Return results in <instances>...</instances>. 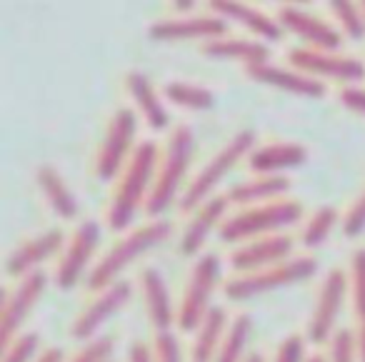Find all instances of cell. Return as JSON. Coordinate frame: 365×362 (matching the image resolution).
<instances>
[{"mask_svg":"<svg viewBox=\"0 0 365 362\" xmlns=\"http://www.w3.org/2000/svg\"><path fill=\"white\" fill-rule=\"evenodd\" d=\"M160 165V148L153 140H143L135 148L130 162L118 177V185L113 190L110 205H108L106 222L113 232L128 230L140 212V207L148 205L155 182V172Z\"/></svg>","mask_w":365,"mask_h":362,"instance_id":"cell-1","label":"cell"},{"mask_svg":"<svg viewBox=\"0 0 365 362\" xmlns=\"http://www.w3.org/2000/svg\"><path fill=\"white\" fill-rule=\"evenodd\" d=\"M170 235H173V225L165 220H150L148 225H140V227H135V230H130L93 265L91 275H88V280H86L88 290H93L98 295V292L115 285V282L120 280V272H125L138 257H143L145 252L163 245Z\"/></svg>","mask_w":365,"mask_h":362,"instance_id":"cell-2","label":"cell"},{"mask_svg":"<svg viewBox=\"0 0 365 362\" xmlns=\"http://www.w3.org/2000/svg\"><path fill=\"white\" fill-rule=\"evenodd\" d=\"M195 152V135L188 125H178L170 133L165 143V150L160 155V165L155 172V182H153L150 200L145 205V212L150 217H158L168 210L170 205H175V200H180L182 195V182L190 170V160Z\"/></svg>","mask_w":365,"mask_h":362,"instance_id":"cell-3","label":"cell"},{"mask_svg":"<svg viewBox=\"0 0 365 362\" xmlns=\"http://www.w3.org/2000/svg\"><path fill=\"white\" fill-rule=\"evenodd\" d=\"M255 148H258V135H255L253 128H243V130L235 133V135L200 167L198 175L185 185L180 200H178L180 202V210L195 212L203 202H208L210 197L218 195L215 190L220 187V182H223L225 177L233 172V167L240 165V160H245Z\"/></svg>","mask_w":365,"mask_h":362,"instance_id":"cell-4","label":"cell"},{"mask_svg":"<svg viewBox=\"0 0 365 362\" xmlns=\"http://www.w3.org/2000/svg\"><path fill=\"white\" fill-rule=\"evenodd\" d=\"M300 217H303V202L283 197V200L268 202V205L245 207V210L235 212L220 225L218 235L223 242L238 247L250 240L280 235L285 227L300 222Z\"/></svg>","mask_w":365,"mask_h":362,"instance_id":"cell-5","label":"cell"},{"mask_svg":"<svg viewBox=\"0 0 365 362\" xmlns=\"http://www.w3.org/2000/svg\"><path fill=\"white\" fill-rule=\"evenodd\" d=\"M318 272V260L315 257H293L288 262H280L268 270L253 272V275H235L223 285V292L230 302H245L253 300L265 292L293 287L298 282H305Z\"/></svg>","mask_w":365,"mask_h":362,"instance_id":"cell-6","label":"cell"},{"mask_svg":"<svg viewBox=\"0 0 365 362\" xmlns=\"http://www.w3.org/2000/svg\"><path fill=\"white\" fill-rule=\"evenodd\" d=\"M220 257L208 252V255H200L198 262L193 265L188 277V285H185V292H182V300L178 305V327L182 332H195L200 327V322L205 320L213 305L215 290L220 285Z\"/></svg>","mask_w":365,"mask_h":362,"instance_id":"cell-7","label":"cell"},{"mask_svg":"<svg viewBox=\"0 0 365 362\" xmlns=\"http://www.w3.org/2000/svg\"><path fill=\"white\" fill-rule=\"evenodd\" d=\"M135 135H138V113L130 108H118L108 123L106 138L96 155V175L101 180L120 177L125 165L135 152Z\"/></svg>","mask_w":365,"mask_h":362,"instance_id":"cell-8","label":"cell"},{"mask_svg":"<svg viewBox=\"0 0 365 362\" xmlns=\"http://www.w3.org/2000/svg\"><path fill=\"white\" fill-rule=\"evenodd\" d=\"M350 292V275L340 267L325 272L323 282H320L318 297H315L313 315L308 322V340L313 345H325L335 337L338 332V320L343 312L345 297Z\"/></svg>","mask_w":365,"mask_h":362,"instance_id":"cell-9","label":"cell"},{"mask_svg":"<svg viewBox=\"0 0 365 362\" xmlns=\"http://www.w3.org/2000/svg\"><path fill=\"white\" fill-rule=\"evenodd\" d=\"M101 240H103V230L96 220H83L81 225L76 227V232L71 235V240H68L66 250H63V255H61L56 275H53L58 290L68 292V290H73L83 277L88 280V275H91V270H93L91 262H93V257H96L98 247H101Z\"/></svg>","mask_w":365,"mask_h":362,"instance_id":"cell-10","label":"cell"},{"mask_svg":"<svg viewBox=\"0 0 365 362\" xmlns=\"http://www.w3.org/2000/svg\"><path fill=\"white\" fill-rule=\"evenodd\" d=\"M288 66L305 73L315 81H338L345 86H355L365 78V63L358 58L340 56V53L310 51V48H293L288 53Z\"/></svg>","mask_w":365,"mask_h":362,"instance_id":"cell-11","label":"cell"},{"mask_svg":"<svg viewBox=\"0 0 365 362\" xmlns=\"http://www.w3.org/2000/svg\"><path fill=\"white\" fill-rule=\"evenodd\" d=\"M48 287V275L43 270L18 280V285L11 292L3 295V307H0V347L6 350L18 335L26 317L33 312V307L41 302L43 292Z\"/></svg>","mask_w":365,"mask_h":362,"instance_id":"cell-12","label":"cell"},{"mask_svg":"<svg viewBox=\"0 0 365 362\" xmlns=\"http://www.w3.org/2000/svg\"><path fill=\"white\" fill-rule=\"evenodd\" d=\"M278 23L285 33H293L295 38L305 43L303 48L310 51H325V53H340L343 46V33L328 21L318 18L315 13L303 11L295 3H285L278 11Z\"/></svg>","mask_w":365,"mask_h":362,"instance_id":"cell-13","label":"cell"},{"mask_svg":"<svg viewBox=\"0 0 365 362\" xmlns=\"http://www.w3.org/2000/svg\"><path fill=\"white\" fill-rule=\"evenodd\" d=\"M133 297V285L128 280H118L115 285H110L108 290L98 292L96 297L91 300V305L76 317L71 327V335L73 340H81V342H91L98 337L101 327L106 325L110 317H115L123 307L130 302Z\"/></svg>","mask_w":365,"mask_h":362,"instance_id":"cell-14","label":"cell"},{"mask_svg":"<svg viewBox=\"0 0 365 362\" xmlns=\"http://www.w3.org/2000/svg\"><path fill=\"white\" fill-rule=\"evenodd\" d=\"M288 260H293V240L283 232L243 242L230 252V267L238 275H253V272L268 270V267H275Z\"/></svg>","mask_w":365,"mask_h":362,"instance_id":"cell-15","label":"cell"},{"mask_svg":"<svg viewBox=\"0 0 365 362\" xmlns=\"http://www.w3.org/2000/svg\"><path fill=\"white\" fill-rule=\"evenodd\" d=\"M148 36L153 41L163 43H175V41H218V38H228V21L218 16H188V18H168V21H158L148 28Z\"/></svg>","mask_w":365,"mask_h":362,"instance_id":"cell-16","label":"cell"},{"mask_svg":"<svg viewBox=\"0 0 365 362\" xmlns=\"http://www.w3.org/2000/svg\"><path fill=\"white\" fill-rule=\"evenodd\" d=\"M66 232L58 230V227H51V230H43L41 235H33L31 240L21 242L16 250L8 257V275L11 277H23L33 275V272L41 270L43 262L53 260L61 250H66Z\"/></svg>","mask_w":365,"mask_h":362,"instance_id":"cell-17","label":"cell"},{"mask_svg":"<svg viewBox=\"0 0 365 362\" xmlns=\"http://www.w3.org/2000/svg\"><path fill=\"white\" fill-rule=\"evenodd\" d=\"M210 13L228 23H238L243 26L255 41L275 43L283 38V28H280L278 18H270L268 13L258 11L250 3H240V0H210L208 3Z\"/></svg>","mask_w":365,"mask_h":362,"instance_id":"cell-18","label":"cell"},{"mask_svg":"<svg viewBox=\"0 0 365 362\" xmlns=\"http://www.w3.org/2000/svg\"><path fill=\"white\" fill-rule=\"evenodd\" d=\"M308 162V148L295 140L263 143L248 155V165L253 175H285L288 170H298Z\"/></svg>","mask_w":365,"mask_h":362,"instance_id":"cell-19","label":"cell"},{"mask_svg":"<svg viewBox=\"0 0 365 362\" xmlns=\"http://www.w3.org/2000/svg\"><path fill=\"white\" fill-rule=\"evenodd\" d=\"M245 76L253 83H258V86L283 90V93H293V95H303V98H323L325 93H328L325 83L315 81V78H308L305 73L295 71V68L273 66V63L245 68Z\"/></svg>","mask_w":365,"mask_h":362,"instance_id":"cell-20","label":"cell"},{"mask_svg":"<svg viewBox=\"0 0 365 362\" xmlns=\"http://www.w3.org/2000/svg\"><path fill=\"white\" fill-rule=\"evenodd\" d=\"M228 207H230V202L225 195H215V197H210L208 202H203V205L193 212L188 227H185V232H182L178 252H180L182 257L200 255V247L205 245L210 232L220 230V225L228 220V217H225Z\"/></svg>","mask_w":365,"mask_h":362,"instance_id":"cell-21","label":"cell"},{"mask_svg":"<svg viewBox=\"0 0 365 362\" xmlns=\"http://www.w3.org/2000/svg\"><path fill=\"white\" fill-rule=\"evenodd\" d=\"M140 290L143 300H145L148 320L155 327V332H170L173 325H178V307L173 305L165 275L158 267H145L140 272Z\"/></svg>","mask_w":365,"mask_h":362,"instance_id":"cell-22","label":"cell"},{"mask_svg":"<svg viewBox=\"0 0 365 362\" xmlns=\"http://www.w3.org/2000/svg\"><path fill=\"white\" fill-rule=\"evenodd\" d=\"M125 88H128V95H130L133 105H135V110L140 113V118L148 123V128L155 133L165 130L168 123H170V115H168L160 93L153 86L150 78L140 71H130L125 76Z\"/></svg>","mask_w":365,"mask_h":362,"instance_id":"cell-23","label":"cell"},{"mask_svg":"<svg viewBox=\"0 0 365 362\" xmlns=\"http://www.w3.org/2000/svg\"><path fill=\"white\" fill-rule=\"evenodd\" d=\"M290 192V180L285 175H255L250 180H243L233 185L225 197L230 205H238L240 210L255 205H268V202L283 200Z\"/></svg>","mask_w":365,"mask_h":362,"instance_id":"cell-24","label":"cell"},{"mask_svg":"<svg viewBox=\"0 0 365 362\" xmlns=\"http://www.w3.org/2000/svg\"><path fill=\"white\" fill-rule=\"evenodd\" d=\"M36 185L43 192L46 202L51 205V210L56 212L61 220H76L81 212V202H78L76 192L71 190V185L66 182V177L58 172L56 165L46 162L36 170Z\"/></svg>","mask_w":365,"mask_h":362,"instance_id":"cell-25","label":"cell"},{"mask_svg":"<svg viewBox=\"0 0 365 362\" xmlns=\"http://www.w3.org/2000/svg\"><path fill=\"white\" fill-rule=\"evenodd\" d=\"M200 51L215 61H238L243 63V68L270 63L268 43L255 41V38H218V41L203 43Z\"/></svg>","mask_w":365,"mask_h":362,"instance_id":"cell-26","label":"cell"},{"mask_svg":"<svg viewBox=\"0 0 365 362\" xmlns=\"http://www.w3.org/2000/svg\"><path fill=\"white\" fill-rule=\"evenodd\" d=\"M228 315L223 307L213 305V310L205 315V320L200 322V327L195 330V340L190 347V362H215L223 337L228 332Z\"/></svg>","mask_w":365,"mask_h":362,"instance_id":"cell-27","label":"cell"},{"mask_svg":"<svg viewBox=\"0 0 365 362\" xmlns=\"http://www.w3.org/2000/svg\"><path fill=\"white\" fill-rule=\"evenodd\" d=\"M163 95L168 103L182 108L190 113H205L213 110L215 105V93L210 88L200 86V83H188V81H170L163 86Z\"/></svg>","mask_w":365,"mask_h":362,"instance_id":"cell-28","label":"cell"},{"mask_svg":"<svg viewBox=\"0 0 365 362\" xmlns=\"http://www.w3.org/2000/svg\"><path fill=\"white\" fill-rule=\"evenodd\" d=\"M350 297H353L355 320V345H358V362H365V247L353 252L350 260Z\"/></svg>","mask_w":365,"mask_h":362,"instance_id":"cell-29","label":"cell"},{"mask_svg":"<svg viewBox=\"0 0 365 362\" xmlns=\"http://www.w3.org/2000/svg\"><path fill=\"white\" fill-rule=\"evenodd\" d=\"M250 332H253V317L240 312L230 320L228 332L223 337V345H220L218 355H215V362H245L248 355H245V347H248Z\"/></svg>","mask_w":365,"mask_h":362,"instance_id":"cell-30","label":"cell"},{"mask_svg":"<svg viewBox=\"0 0 365 362\" xmlns=\"http://www.w3.org/2000/svg\"><path fill=\"white\" fill-rule=\"evenodd\" d=\"M338 225H343V217L335 205H320L313 215L308 217L303 230V245L305 247H320Z\"/></svg>","mask_w":365,"mask_h":362,"instance_id":"cell-31","label":"cell"},{"mask_svg":"<svg viewBox=\"0 0 365 362\" xmlns=\"http://www.w3.org/2000/svg\"><path fill=\"white\" fill-rule=\"evenodd\" d=\"M330 13H333L338 31L350 41H363L365 38V11L360 3L353 0H330Z\"/></svg>","mask_w":365,"mask_h":362,"instance_id":"cell-32","label":"cell"},{"mask_svg":"<svg viewBox=\"0 0 365 362\" xmlns=\"http://www.w3.org/2000/svg\"><path fill=\"white\" fill-rule=\"evenodd\" d=\"M41 347V335L38 332H21L11 345L3 350L0 362H31Z\"/></svg>","mask_w":365,"mask_h":362,"instance_id":"cell-33","label":"cell"},{"mask_svg":"<svg viewBox=\"0 0 365 362\" xmlns=\"http://www.w3.org/2000/svg\"><path fill=\"white\" fill-rule=\"evenodd\" d=\"M328 362H358V345H355V332L348 327H340L330 340Z\"/></svg>","mask_w":365,"mask_h":362,"instance_id":"cell-34","label":"cell"},{"mask_svg":"<svg viewBox=\"0 0 365 362\" xmlns=\"http://www.w3.org/2000/svg\"><path fill=\"white\" fill-rule=\"evenodd\" d=\"M153 355L155 362H185L182 360V350H180V340H178L175 332H155L153 337Z\"/></svg>","mask_w":365,"mask_h":362,"instance_id":"cell-35","label":"cell"},{"mask_svg":"<svg viewBox=\"0 0 365 362\" xmlns=\"http://www.w3.org/2000/svg\"><path fill=\"white\" fill-rule=\"evenodd\" d=\"M113 350H115L113 337L101 335V337H96V340L86 342V345L81 347V352H78L71 362H110Z\"/></svg>","mask_w":365,"mask_h":362,"instance_id":"cell-36","label":"cell"},{"mask_svg":"<svg viewBox=\"0 0 365 362\" xmlns=\"http://www.w3.org/2000/svg\"><path fill=\"white\" fill-rule=\"evenodd\" d=\"M343 232L348 237H358L365 232V190L353 200V205L348 207V212L343 215Z\"/></svg>","mask_w":365,"mask_h":362,"instance_id":"cell-37","label":"cell"},{"mask_svg":"<svg viewBox=\"0 0 365 362\" xmlns=\"http://www.w3.org/2000/svg\"><path fill=\"white\" fill-rule=\"evenodd\" d=\"M305 355V337L303 335H288L275 350L273 362H308Z\"/></svg>","mask_w":365,"mask_h":362,"instance_id":"cell-38","label":"cell"},{"mask_svg":"<svg viewBox=\"0 0 365 362\" xmlns=\"http://www.w3.org/2000/svg\"><path fill=\"white\" fill-rule=\"evenodd\" d=\"M338 100L345 110L355 113V115H365V88L360 86H345L338 93Z\"/></svg>","mask_w":365,"mask_h":362,"instance_id":"cell-39","label":"cell"},{"mask_svg":"<svg viewBox=\"0 0 365 362\" xmlns=\"http://www.w3.org/2000/svg\"><path fill=\"white\" fill-rule=\"evenodd\" d=\"M128 362H155V355H153V347L145 345V342L135 340L128 350Z\"/></svg>","mask_w":365,"mask_h":362,"instance_id":"cell-40","label":"cell"},{"mask_svg":"<svg viewBox=\"0 0 365 362\" xmlns=\"http://www.w3.org/2000/svg\"><path fill=\"white\" fill-rule=\"evenodd\" d=\"M36 362H66V355H63L61 347H48V350L41 352Z\"/></svg>","mask_w":365,"mask_h":362,"instance_id":"cell-41","label":"cell"},{"mask_svg":"<svg viewBox=\"0 0 365 362\" xmlns=\"http://www.w3.org/2000/svg\"><path fill=\"white\" fill-rule=\"evenodd\" d=\"M195 6H198L195 0H175V3H173V11L178 13V18H188Z\"/></svg>","mask_w":365,"mask_h":362,"instance_id":"cell-42","label":"cell"},{"mask_svg":"<svg viewBox=\"0 0 365 362\" xmlns=\"http://www.w3.org/2000/svg\"><path fill=\"white\" fill-rule=\"evenodd\" d=\"M245 362H265L263 360V355H258V352H253V355H248V360Z\"/></svg>","mask_w":365,"mask_h":362,"instance_id":"cell-43","label":"cell"},{"mask_svg":"<svg viewBox=\"0 0 365 362\" xmlns=\"http://www.w3.org/2000/svg\"><path fill=\"white\" fill-rule=\"evenodd\" d=\"M308 362H328V357H323V355H313Z\"/></svg>","mask_w":365,"mask_h":362,"instance_id":"cell-44","label":"cell"},{"mask_svg":"<svg viewBox=\"0 0 365 362\" xmlns=\"http://www.w3.org/2000/svg\"><path fill=\"white\" fill-rule=\"evenodd\" d=\"M360 6H363V11H365V0H363V3H360Z\"/></svg>","mask_w":365,"mask_h":362,"instance_id":"cell-45","label":"cell"}]
</instances>
